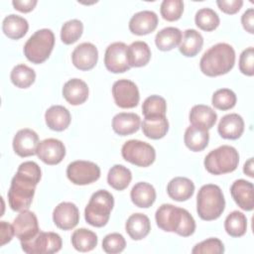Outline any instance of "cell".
Listing matches in <instances>:
<instances>
[{"mask_svg":"<svg viewBox=\"0 0 254 254\" xmlns=\"http://www.w3.org/2000/svg\"><path fill=\"white\" fill-rule=\"evenodd\" d=\"M41 177V168L33 161L24 162L18 167L7 193L9 205L13 210L29 209Z\"/></svg>","mask_w":254,"mask_h":254,"instance_id":"cell-1","label":"cell"},{"mask_svg":"<svg viewBox=\"0 0 254 254\" xmlns=\"http://www.w3.org/2000/svg\"><path fill=\"white\" fill-rule=\"evenodd\" d=\"M155 219L162 230L175 232L183 237L192 235L195 230V221L192 215L187 209L171 203L159 206L155 213Z\"/></svg>","mask_w":254,"mask_h":254,"instance_id":"cell-2","label":"cell"},{"mask_svg":"<svg viewBox=\"0 0 254 254\" xmlns=\"http://www.w3.org/2000/svg\"><path fill=\"white\" fill-rule=\"evenodd\" d=\"M235 64V51L229 44L218 43L202 55L199 67L203 74L214 77L229 72Z\"/></svg>","mask_w":254,"mask_h":254,"instance_id":"cell-3","label":"cell"},{"mask_svg":"<svg viewBox=\"0 0 254 254\" xmlns=\"http://www.w3.org/2000/svg\"><path fill=\"white\" fill-rule=\"evenodd\" d=\"M225 208V199L221 189L213 184L203 185L196 195V211L202 220L217 219Z\"/></svg>","mask_w":254,"mask_h":254,"instance_id":"cell-4","label":"cell"},{"mask_svg":"<svg viewBox=\"0 0 254 254\" xmlns=\"http://www.w3.org/2000/svg\"><path fill=\"white\" fill-rule=\"evenodd\" d=\"M114 206L113 195L106 190H99L92 193L84 208L85 221L94 227L107 224Z\"/></svg>","mask_w":254,"mask_h":254,"instance_id":"cell-5","label":"cell"},{"mask_svg":"<svg viewBox=\"0 0 254 254\" xmlns=\"http://www.w3.org/2000/svg\"><path fill=\"white\" fill-rule=\"evenodd\" d=\"M55 46V35L51 29L36 31L24 45V55L28 61L39 64L47 61Z\"/></svg>","mask_w":254,"mask_h":254,"instance_id":"cell-6","label":"cell"},{"mask_svg":"<svg viewBox=\"0 0 254 254\" xmlns=\"http://www.w3.org/2000/svg\"><path fill=\"white\" fill-rule=\"evenodd\" d=\"M239 163L237 150L229 145H222L210 151L204 158V168L212 175H223L235 171Z\"/></svg>","mask_w":254,"mask_h":254,"instance_id":"cell-7","label":"cell"},{"mask_svg":"<svg viewBox=\"0 0 254 254\" xmlns=\"http://www.w3.org/2000/svg\"><path fill=\"white\" fill-rule=\"evenodd\" d=\"M123 159L137 167L146 168L152 165L156 159V151L149 143L140 140H128L121 148Z\"/></svg>","mask_w":254,"mask_h":254,"instance_id":"cell-8","label":"cell"},{"mask_svg":"<svg viewBox=\"0 0 254 254\" xmlns=\"http://www.w3.org/2000/svg\"><path fill=\"white\" fill-rule=\"evenodd\" d=\"M21 248L28 254H51L59 252L62 249L63 241L61 236L56 232L39 233L28 241H22Z\"/></svg>","mask_w":254,"mask_h":254,"instance_id":"cell-9","label":"cell"},{"mask_svg":"<svg viewBox=\"0 0 254 254\" xmlns=\"http://www.w3.org/2000/svg\"><path fill=\"white\" fill-rule=\"evenodd\" d=\"M66 177L74 185H89L100 178V168L90 161H73L66 168Z\"/></svg>","mask_w":254,"mask_h":254,"instance_id":"cell-10","label":"cell"},{"mask_svg":"<svg viewBox=\"0 0 254 254\" xmlns=\"http://www.w3.org/2000/svg\"><path fill=\"white\" fill-rule=\"evenodd\" d=\"M112 95L117 106L120 108H134L140 100L137 85L129 79L116 80L112 85Z\"/></svg>","mask_w":254,"mask_h":254,"instance_id":"cell-11","label":"cell"},{"mask_svg":"<svg viewBox=\"0 0 254 254\" xmlns=\"http://www.w3.org/2000/svg\"><path fill=\"white\" fill-rule=\"evenodd\" d=\"M126 44L122 42H115L110 44L104 54L105 67L113 73H122L130 69L128 63Z\"/></svg>","mask_w":254,"mask_h":254,"instance_id":"cell-12","label":"cell"},{"mask_svg":"<svg viewBox=\"0 0 254 254\" xmlns=\"http://www.w3.org/2000/svg\"><path fill=\"white\" fill-rule=\"evenodd\" d=\"M13 227L15 235L20 242L32 239L40 231L36 214L28 209L20 211L13 221Z\"/></svg>","mask_w":254,"mask_h":254,"instance_id":"cell-13","label":"cell"},{"mask_svg":"<svg viewBox=\"0 0 254 254\" xmlns=\"http://www.w3.org/2000/svg\"><path fill=\"white\" fill-rule=\"evenodd\" d=\"M53 220L60 229L70 230L74 228L79 221V210L74 203L63 201L55 207Z\"/></svg>","mask_w":254,"mask_h":254,"instance_id":"cell-14","label":"cell"},{"mask_svg":"<svg viewBox=\"0 0 254 254\" xmlns=\"http://www.w3.org/2000/svg\"><path fill=\"white\" fill-rule=\"evenodd\" d=\"M37 156L47 165H58L65 156V147L61 140L48 138L39 143Z\"/></svg>","mask_w":254,"mask_h":254,"instance_id":"cell-15","label":"cell"},{"mask_svg":"<svg viewBox=\"0 0 254 254\" xmlns=\"http://www.w3.org/2000/svg\"><path fill=\"white\" fill-rule=\"evenodd\" d=\"M38 134L29 128L19 130L13 138L14 152L20 157H30L37 154V148L39 145Z\"/></svg>","mask_w":254,"mask_h":254,"instance_id":"cell-16","label":"cell"},{"mask_svg":"<svg viewBox=\"0 0 254 254\" xmlns=\"http://www.w3.org/2000/svg\"><path fill=\"white\" fill-rule=\"evenodd\" d=\"M73 65L80 70H89L98 61L97 48L91 43H81L76 46L71 54Z\"/></svg>","mask_w":254,"mask_h":254,"instance_id":"cell-17","label":"cell"},{"mask_svg":"<svg viewBox=\"0 0 254 254\" xmlns=\"http://www.w3.org/2000/svg\"><path fill=\"white\" fill-rule=\"evenodd\" d=\"M230 193L236 204L243 210L251 211L254 207V186L246 180H236L230 187Z\"/></svg>","mask_w":254,"mask_h":254,"instance_id":"cell-18","label":"cell"},{"mask_svg":"<svg viewBox=\"0 0 254 254\" xmlns=\"http://www.w3.org/2000/svg\"><path fill=\"white\" fill-rule=\"evenodd\" d=\"M158 16L155 12L144 10L135 13L129 21V30L132 34L143 36L152 33L158 26Z\"/></svg>","mask_w":254,"mask_h":254,"instance_id":"cell-19","label":"cell"},{"mask_svg":"<svg viewBox=\"0 0 254 254\" xmlns=\"http://www.w3.org/2000/svg\"><path fill=\"white\" fill-rule=\"evenodd\" d=\"M217 131L223 139L236 140L243 134L244 120L237 113L226 114L220 119Z\"/></svg>","mask_w":254,"mask_h":254,"instance_id":"cell-20","label":"cell"},{"mask_svg":"<svg viewBox=\"0 0 254 254\" xmlns=\"http://www.w3.org/2000/svg\"><path fill=\"white\" fill-rule=\"evenodd\" d=\"M63 96L69 104L80 105L88 97V86L80 78H71L64 84Z\"/></svg>","mask_w":254,"mask_h":254,"instance_id":"cell-21","label":"cell"},{"mask_svg":"<svg viewBox=\"0 0 254 254\" xmlns=\"http://www.w3.org/2000/svg\"><path fill=\"white\" fill-rule=\"evenodd\" d=\"M141 125V118L132 112L117 113L112 119V129L120 136H127L137 132Z\"/></svg>","mask_w":254,"mask_h":254,"instance_id":"cell-22","label":"cell"},{"mask_svg":"<svg viewBox=\"0 0 254 254\" xmlns=\"http://www.w3.org/2000/svg\"><path fill=\"white\" fill-rule=\"evenodd\" d=\"M45 120L51 130L61 132L68 127L71 121V116L64 106L53 105L47 109L45 113Z\"/></svg>","mask_w":254,"mask_h":254,"instance_id":"cell-23","label":"cell"},{"mask_svg":"<svg viewBox=\"0 0 254 254\" xmlns=\"http://www.w3.org/2000/svg\"><path fill=\"white\" fill-rule=\"evenodd\" d=\"M167 192L174 200L186 201L192 196L194 192V184L188 178L176 177L169 182Z\"/></svg>","mask_w":254,"mask_h":254,"instance_id":"cell-24","label":"cell"},{"mask_svg":"<svg viewBox=\"0 0 254 254\" xmlns=\"http://www.w3.org/2000/svg\"><path fill=\"white\" fill-rule=\"evenodd\" d=\"M142 131L150 139L158 140L165 137L169 131V121L166 115H154L144 117Z\"/></svg>","mask_w":254,"mask_h":254,"instance_id":"cell-25","label":"cell"},{"mask_svg":"<svg viewBox=\"0 0 254 254\" xmlns=\"http://www.w3.org/2000/svg\"><path fill=\"white\" fill-rule=\"evenodd\" d=\"M125 230L133 240H142L151 230L150 219L144 213H133L126 220Z\"/></svg>","mask_w":254,"mask_h":254,"instance_id":"cell-26","label":"cell"},{"mask_svg":"<svg viewBox=\"0 0 254 254\" xmlns=\"http://www.w3.org/2000/svg\"><path fill=\"white\" fill-rule=\"evenodd\" d=\"M189 118L191 125L208 130L214 126L217 119V114L210 106L197 104L191 107Z\"/></svg>","mask_w":254,"mask_h":254,"instance_id":"cell-27","label":"cell"},{"mask_svg":"<svg viewBox=\"0 0 254 254\" xmlns=\"http://www.w3.org/2000/svg\"><path fill=\"white\" fill-rule=\"evenodd\" d=\"M132 202L141 208H148L153 205L156 200L155 188L146 182H140L133 186L130 191Z\"/></svg>","mask_w":254,"mask_h":254,"instance_id":"cell-28","label":"cell"},{"mask_svg":"<svg viewBox=\"0 0 254 254\" xmlns=\"http://www.w3.org/2000/svg\"><path fill=\"white\" fill-rule=\"evenodd\" d=\"M184 141L186 146L193 152L202 151L208 145V130L194 125L189 126L185 131Z\"/></svg>","mask_w":254,"mask_h":254,"instance_id":"cell-29","label":"cell"},{"mask_svg":"<svg viewBox=\"0 0 254 254\" xmlns=\"http://www.w3.org/2000/svg\"><path fill=\"white\" fill-rule=\"evenodd\" d=\"M29 29L28 21L15 14H10L6 16L2 22L3 33L12 40H19L23 38Z\"/></svg>","mask_w":254,"mask_h":254,"instance_id":"cell-30","label":"cell"},{"mask_svg":"<svg viewBox=\"0 0 254 254\" xmlns=\"http://www.w3.org/2000/svg\"><path fill=\"white\" fill-rule=\"evenodd\" d=\"M203 45V38L199 32L194 29H188L185 31L182 41L179 46L180 53L185 57L196 56Z\"/></svg>","mask_w":254,"mask_h":254,"instance_id":"cell-31","label":"cell"},{"mask_svg":"<svg viewBox=\"0 0 254 254\" xmlns=\"http://www.w3.org/2000/svg\"><path fill=\"white\" fill-rule=\"evenodd\" d=\"M128 63L130 66L141 67L146 65L151 59V50L146 42H133L127 49Z\"/></svg>","mask_w":254,"mask_h":254,"instance_id":"cell-32","label":"cell"},{"mask_svg":"<svg viewBox=\"0 0 254 254\" xmlns=\"http://www.w3.org/2000/svg\"><path fill=\"white\" fill-rule=\"evenodd\" d=\"M183 34L176 27H167L159 31L155 37V43L160 51L168 52L178 47L182 41Z\"/></svg>","mask_w":254,"mask_h":254,"instance_id":"cell-33","label":"cell"},{"mask_svg":"<svg viewBox=\"0 0 254 254\" xmlns=\"http://www.w3.org/2000/svg\"><path fill=\"white\" fill-rule=\"evenodd\" d=\"M98 242L97 235L86 228H78L71 235V244L79 252H88L93 250Z\"/></svg>","mask_w":254,"mask_h":254,"instance_id":"cell-34","label":"cell"},{"mask_svg":"<svg viewBox=\"0 0 254 254\" xmlns=\"http://www.w3.org/2000/svg\"><path fill=\"white\" fill-rule=\"evenodd\" d=\"M132 180L131 171L123 165L116 164L110 168L107 174L108 185L117 190H125Z\"/></svg>","mask_w":254,"mask_h":254,"instance_id":"cell-35","label":"cell"},{"mask_svg":"<svg viewBox=\"0 0 254 254\" xmlns=\"http://www.w3.org/2000/svg\"><path fill=\"white\" fill-rule=\"evenodd\" d=\"M224 228L226 233L232 237L243 236L247 230V218L245 214L238 210L230 212L225 218Z\"/></svg>","mask_w":254,"mask_h":254,"instance_id":"cell-36","label":"cell"},{"mask_svg":"<svg viewBox=\"0 0 254 254\" xmlns=\"http://www.w3.org/2000/svg\"><path fill=\"white\" fill-rule=\"evenodd\" d=\"M12 83L19 88H28L36 79V72L30 66L20 64L13 67L10 73Z\"/></svg>","mask_w":254,"mask_h":254,"instance_id":"cell-37","label":"cell"},{"mask_svg":"<svg viewBox=\"0 0 254 254\" xmlns=\"http://www.w3.org/2000/svg\"><path fill=\"white\" fill-rule=\"evenodd\" d=\"M194 22L200 30L211 32L218 27L220 20L214 10L210 8H201L195 13Z\"/></svg>","mask_w":254,"mask_h":254,"instance_id":"cell-38","label":"cell"},{"mask_svg":"<svg viewBox=\"0 0 254 254\" xmlns=\"http://www.w3.org/2000/svg\"><path fill=\"white\" fill-rule=\"evenodd\" d=\"M83 24L77 19H71L66 21L61 30V40L65 45H71L75 43L82 35Z\"/></svg>","mask_w":254,"mask_h":254,"instance_id":"cell-39","label":"cell"},{"mask_svg":"<svg viewBox=\"0 0 254 254\" xmlns=\"http://www.w3.org/2000/svg\"><path fill=\"white\" fill-rule=\"evenodd\" d=\"M236 94L229 88H220L214 91L211 98L212 105L219 110H229L236 104Z\"/></svg>","mask_w":254,"mask_h":254,"instance_id":"cell-40","label":"cell"},{"mask_svg":"<svg viewBox=\"0 0 254 254\" xmlns=\"http://www.w3.org/2000/svg\"><path fill=\"white\" fill-rule=\"evenodd\" d=\"M167 102L165 98L160 95L148 96L142 105V113L144 117L154 115H166Z\"/></svg>","mask_w":254,"mask_h":254,"instance_id":"cell-41","label":"cell"},{"mask_svg":"<svg viewBox=\"0 0 254 254\" xmlns=\"http://www.w3.org/2000/svg\"><path fill=\"white\" fill-rule=\"evenodd\" d=\"M160 12L165 20L169 22L177 21L184 12V2L182 0H164L161 3Z\"/></svg>","mask_w":254,"mask_h":254,"instance_id":"cell-42","label":"cell"},{"mask_svg":"<svg viewBox=\"0 0 254 254\" xmlns=\"http://www.w3.org/2000/svg\"><path fill=\"white\" fill-rule=\"evenodd\" d=\"M126 247V241L122 234L113 232L107 234L102 240V249L108 254H117Z\"/></svg>","mask_w":254,"mask_h":254,"instance_id":"cell-43","label":"cell"},{"mask_svg":"<svg viewBox=\"0 0 254 254\" xmlns=\"http://www.w3.org/2000/svg\"><path fill=\"white\" fill-rule=\"evenodd\" d=\"M224 252V245L222 241L218 238L211 237L208 239H205L197 244L194 245V247L191 250V253L193 254H222Z\"/></svg>","mask_w":254,"mask_h":254,"instance_id":"cell-44","label":"cell"},{"mask_svg":"<svg viewBox=\"0 0 254 254\" xmlns=\"http://www.w3.org/2000/svg\"><path fill=\"white\" fill-rule=\"evenodd\" d=\"M239 69L240 71L248 76L254 74V49L249 47L245 49L239 57Z\"/></svg>","mask_w":254,"mask_h":254,"instance_id":"cell-45","label":"cell"},{"mask_svg":"<svg viewBox=\"0 0 254 254\" xmlns=\"http://www.w3.org/2000/svg\"><path fill=\"white\" fill-rule=\"evenodd\" d=\"M216 4L222 12L232 15L237 13L241 9L243 5V1L242 0H217Z\"/></svg>","mask_w":254,"mask_h":254,"instance_id":"cell-46","label":"cell"},{"mask_svg":"<svg viewBox=\"0 0 254 254\" xmlns=\"http://www.w3.org/2000/svg\"><path fill=\"white\" fill-rule=\"evenodd\" d=\"M15 235V230L13 224L8 223L7 221H0V246L5 245L10 242Z\"/></svg>","mask_w":254,"mask_h":254,"instance_id":"cell-47","label":"cell"},{"mask_svg":"<svg viewBox=\"0 0 254 254\" xmlns=\"http://www.w3.org/2000/svg\"><path fill=\"white\" fill-rule=\"evenodd\" d=\"M241 23L246 32L254 33V10L253 8L247 9L241 16Z\"/></svg>","mask_w":254,"mask_h":254,"instance_id":"cell-48","label":"cell"},{"mask_svg":"<svg viewBox=\"0 0 254 254\" xmlns=\"http://www.w3.org/2000/svg\"><path fill=\"white\" fill-rule=\"evenodd\" d=\"M37 3H38L37 0H13L12 1V5L14 6V8L23 13H28L32 11L37 5Z\"/></svg>","mask_w":254,"mask_h":254,"instance_id":"cell-49","label":"cell"},{"mask_svg":"<svg viewBox=\"0 0 254 254\" xmlns=\"http://www.w3.org/2000/svg\"><path fill=\"white\" fill-rule=\"evenodd\" d=\"M253 158H250L245 164H244V167H243V173L245 175H247L248 177L250 178H253L254 177V172H253Z\"/></svg>","mask_w":254,"mask_h":254,"instance_id":"cell-50","label":"cell"}]
</instances>
